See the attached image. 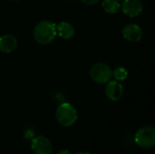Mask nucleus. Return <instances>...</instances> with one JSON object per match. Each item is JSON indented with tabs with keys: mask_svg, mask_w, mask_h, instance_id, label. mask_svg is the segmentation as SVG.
I'll return each instance as SVG.
<instances>
[{
	"mask_svg": "<svg viewBox=\"0 0 155 154\" xmlns=\"http://www.w3.org/2000/svg\"><path fill=\"white\" fill-rule=\"evenodd\" d=\"M56 25L49 20L40 21L34 29L35 40L39 44H49L56 37Z\"/></svg>",
	"mask_w": 155,
	"mask_h": 154,
	"instance_id": "1",
	"label": "nucleus"
},
{
	"mask_svg": "<svg viewBox=\"0 0 155 154\" xmlns=\"http://www.w3.org/2000/svg\"><path fill=\"white\" fill-rule=\"evenodd\" d=\"M55 118L60 125L64 127H70L76 123L78 119V113L73 104L65 102L56 108Z\"/></svg>",
	"mask_w": 155,
	"mask_h": 154,
	"instance_id": "2",
	"label": "nucleus"
},
{
	"mask_svg": "<svg viewBox=\"0 0 155 154\" xmlns=\"http://www.w3.org/2000/svg\"><path fill=\"white\" fill-rule=\"evenodd\" d=\"M90 77L94 83L104 84L112 80L113 70L105 63H95L90 69Z\"/></svg>",
	"mask_w": 155,
	"mask_h": 154,
	"instance_id": "3",
	"label": "nucleus"
},
{
	"mask_svg": "<svg viewBox=\"0 0 155 154\" xmlns=\"http://www.w3.org/2000/svg\"><path fill=\"white\" fill-rule=\"evenodd\" d=\"M135 143L143 149H151L155 145V128L146 125L139 129L134 135Z\"/></svg>",
	"mask_w": 155,
	"mask_h": 154,
	"instance_id": "4",
	"label": "nucleus"
},
{
	"mask_svg": "<svg viewBox=\"0 0 155 154\" xmlns=\"http://www.w3.org/2000/svg\"><path fill=\"white\" fill-rule=\"evenodd\" d=\"M31 150L35 154H52L53 144L49 139L39 135L32 139Z\"/></svg>",
	"mask_w": 155,
	"mask_h": 154,
	"instance_id": "5",
	"label": "nucleus"
},
{
	"mask_svg": "<svg viewBox=\"0 0 155 154\" xmlns=\"http://www.w3.org/2000/svg\"><path fill=\"white\" fill-rule=\"evenodd\" d=\"M120 8L125 15L129 17H136L142 14L143 5L141 0H124Z\"/></svg>",
	"mask_w": 155,
	"mask_h": 154,
	"instance_id": "6",
	"label": "nucleus"
},
{
	"mask_svg": "<svg viewBox=\"0 0 155 154\" xmlns=\"http://www.w3.org/2000/svg\"><path fill=\"white\" fill-rule=\"evenodd\" d=\"M104 93L106 97L112 101V102H117L119 101L123 95H124V86L121 84V82H118L116 80L114 81H109L106 84Z\"/></svg>",
	"mask_w": 155,
	"mask_h": 154,
	"instance_id": "7",
	"label": "nucleus"
},
{
	"mask_svg": "<svg viewBox=\"0 0 155 154\" xmlns=\"http://www.w3.org/2000/svg\"><path fill=\"white\" fill-rule=\"evenodd\" d=\"M123 37L129 42H139L143 37V29L136 24H128L123 29Z\"/></svg>",
	"mask_w": 155,
	"mask_h": 154,
	"instance_id": "8",
	"label": "nucleus"
},
{
	"mask_svg": "<svg viewBox=\"0 0 155 154\" xmlns=\"http://www.w3.org/2000/svg\"><path fill=\"white\" fill-rule=\"evenodd\" d=\"M17 46V39L13 34H4L0 36V52L10 54Z\"/></svg>",
	"mask_w": 155,
	"mask_h": 154,
	"instance_id": "9",
	"label": "nucleus"
},
{
	"mask_svg": "<svg viewBox=\"0 0 155 154\" xmlns=\"http://www.w3.org/2000/svg\"><path fill=\"white\" fill-rule=\"evenodd\" d=\"M56 33L57 35H59L61 38L64 40H70L74 36L75 30L70 23L66 21H62L58 25H56Z\"/></svg>",
	"mask_w": 155,
	"mask_h": 154,
	"instance_id": "10",
	"label": "nucleus"
},
{
	"mask_svg": "<svg viewBox=\"0 0 155 154\" xmlns=\"http://www.w3.org/2000/svg\"><path fill=\"white\" fill-rule=\"evenodd\" d=\"M103 8L108 14H116L121 7L119 0H104L103 1Z\"/></svg>",
	"mask_w": 155,
	"mask_h": 154,
	"instance_id": "11",
	"label": "nucleus"
},
{
	"mask_svg": "<svg viewBox=\"0 0 155 154\" xmlns=\"http://www.w3.org/2000/svg\"><path fill=\"white\" fill-rule=\"evenodd\" d=\"M113 77L118 82H123L127 79L128 71L123 66H118L113 71Z\"/></svg>",
	"mask_w": 155,
	"mask_h": 154,
	"instance_id": "12",
	"label": "nucleus"
},
{
	"mask_svg": "<svg viewBox=\"0 0 155 154\" xmlns=\"http://www.w3.org/2000/svg\"><path fill=\"white\" fill-rule=\"evenodd\" d=\"M82 3H84V5H94L95 4H97L100 0H80Z\"/></svg>",
	"mask_w": 155,
	"mask_h": 154,
	"instance_id": "13",
	"label": "nucleus"
},
{
	"mask_svg": "<svg viewBox=\"0 0 155 154\" xmlns=\"http://www.w3.org/2000/svg\"><path fill=\"white\" fill-rule=\"evenodd\" d=\"M57 154H72L71 153V152H69L68 150H65V149H64V150H61V151H59Z\"/></svg>",
	"mask_w": 155,
	"mask_h": 154,
	"instance_id": "14",
	"label": "nucleus"
},
{
	"mask_svg": "<svg viewBox=\"0 0 155 154\" xmlns=\"http://www.w3.org/2000/svg\"><path fill=\"white\" fill-rule=\"evenodd\" d=\"M76 154H92L91 152H77Z\"/></svg>",
	"mask_w": 155,
	"mask_h": 154,
	"instance_id": "15",
	"label": "nucleus"
},
{
	"mask_svg": "<svg viewBox=\"0 0 155 154\" xmlns=\"http://www.w3.org/2000/svg\"><path fill=\"white\" fill-rule=\"evenodd\" d=\"M13 1H18V0H13Z\"/></svg>",
	"mask_w": 155,
	"mask_h": 154,
	"instance_id": "16",
	"label": "nucleus"
}]
</instances>
